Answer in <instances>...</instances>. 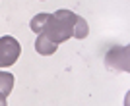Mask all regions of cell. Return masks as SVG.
Instances as JSON below:
<instances>
[{"mask_svg":"<svg viewBox=\"0 0 130 106\" xmlns=\"http://www.w3.org/2000/svg\"><path fill=\"white\" fill-rule=\"evenodd\" d=\"M87 33H89V27L82 16H78L70 10H58L49 16V21H47L41 35H45L54 44H60L72 37L86 39Z\"/></svg>","mask_w":130,"mask_h":106,"instance_id":"1","label":"cell"},{"mask_svg":"<svg viewBox=\"0 0 130 106\" xmlns=\"http://www.w3.org/2000/svg\"><path fill=\"white\" fill-rule=\"evenodd\" d=\"M6 104H8V102H6V96L0 93V106H6Z\"/></svg>","mask_w":130,"mask_h":106,"instance_id":"6","label":"cell"},{"mask_svg":"<svg viewBox=\"0 0 130 106\" xmlns=\"http://www.w3.org/2000/svg\"><path fill=\"white\" fill-rule=\"evenodd\" d=\"M49 16H51V14H37V16L31 19V23H29L31 31L37 33V35H41L43 29H45V25H47V21H49Z\"/></svg>","mask_w":130,"mask_h":106,"instance_id":"5","label":"cell"},{"mask_svg":"<svg viewBox=\"0 0 130 106\" xmlns=\"http://www.w3.org/2000/svg\"><path fill=\"white\" fill-rule=\"evenodd\" d=\"M14 89V75L10 71H0V93L8 96Z\"/></svg>","mask_w":130,"mask_h":106,"instance_id":"4","label":"cell"},{"mask_svg":"<svg viewBox=\"0 0 130 106\" xmlns=\"http://www.w3.org/2000/svg\"><path fill=\"white\" fill-rule=\"evenodd\" d=\"M56 46H58V44H54L53 41H49L45 35H39L37 41H35V50H37L39 54H43V56H51V54H54Z\"/></svg>","mask_w":130,"mask_h":106,"instance_id":"3","label":"cell"},{"mask_svg":"<svg viewBox=\"0 0 130 106\" xmlns=\"http://www.w3.org/2000/svg\"><path fill=\"white\" fill-rule=\"evenodd\" d=\"M22 54V46L18 39L6 35L0 39V68H10L12 64H16Z\"/></svg>","mask_w":130,"mask_h":106,"instance_id":"2","label":"cell"}]
</instances>
